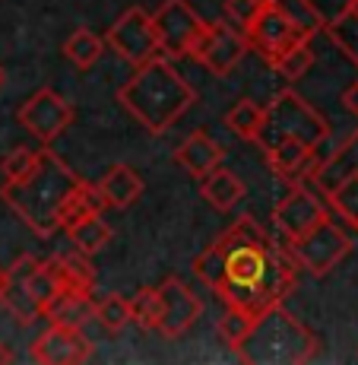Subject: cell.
I'll list each match as a JSON object with an SVG mask.
<instances>
[{"label": "cell", "instance_id": "4fadbf2b", "mask_svg": "<svg viewBox=\"0 0 358 365\" xmlns=\"http://www.w3.org/2000/svg\"><path fill=\"white\" fill-rule=\"evenodd\" d=\"M330 216V210L320 203V197L314 191H307L305 185H295L283 200L273 210L276 229L285 242H298L301 235H307L314 226H320Z\"/></svg>", "mask_w": 358, "mask_h": 365}, {"label": "cell", "instance_id": "ba28073f", "mask_svg": "<svg viewBox=\"0 0 358 365\" xmlns=\"http://www.w3.org/2000/svg\"><path fill=\"white\" fill-rule=\"evenodd\" d=\"M289 245L298 267H305L311 277H327L352 251V238L346 235L342 226H336L333 216H327L320 226H314L307 235H301L298 242H289Z\"/></svg>", "mask_w": 358, "mask_h": 365}, {"label": "cell", "instance_id": "836d02e7", "mask_svg": "<svg viewBox=\"0 0 358 365\" xmlns=\"http://www.w3.org/2000/svg\"><path fill=\"white\" fill-rule=\"evenodd\" d=\"M346 4H349V0H314V6H317L320 16H324V23H330L336 13L346 10Z\"/></svg>", "mask_w": 358, "mask_h": 365}, {"label": "cell", "instance_id": "7402d4cb", "mask_svg": "<svg viewBox=\"0 0 358 365\" xmlns=\"http://www.w3.org/2000/svg\"><path fill=\"white\" fill-rule=\"evenodd\" d=\"M324 32H327V38L358 67V0H349L346 10L336 13L330 23H324Z\"/></svg>", "mask_w": 358, "mask_h": 365}, {"label": "cell", "instance_id": "603a6c76", "mask_svg": "<svg viewBox=\"0 0 358 365\" xmlns=\"http://www.w3.org/2000/svg\"><path fill=\"white\" fill-rule=\"evenodd\" d=\"M67 238L73 242L76 251H83V255H98V251H105V245L111 242V229L108 222L102 220V213H93V216H83V220H76L73 226L64 229Z\"/></svg>", "mask_w": 358, "mask_h": 365}, {"label": "cell", "instance_id": "44dd1931", "mask_svg": "<svg viewBox=\"0 0 358 365\" xmlns=\"http://www.w3.org/2000/svg\"><path fill=\"white\" fill-rule=\"evenodd\" d=\"M54 273H58V286H67V289H95V267L89 261V255L83 251H70V255H58L51 257Z\"/></svg>", "mask_w": 358, "mask_h": 365}, {"label": "cell", "instance_id": "2e32d148", "mask_svg": "<svg viewBox=\"0 0 358 365\" xmlns=\"http://www.w3.org/2000/svg\"><path fill=\"white\" fill-rule=\"evenodd\" d=\"M95 318V296L86 289H67L58 286L48 305L41 308V321L48 324H67V327H86Z\"/></svg>", "mask_w": 358, "mask_h": 365}, {"label": "cell", "instance_id": "9c48e42d", "mask_svg": "<svg viewBox=\"0 0 358 365\" xmlns=\"http://www.w3.org/2000/svg\"><path fill=\"white\" fill-rule=\"evenodd\" d=\"M105 45H111L133 67H139L149 58H156L159 35H156V23H152V13L143 10V6L124 10L121 16L111 23V29L105 32Z\"/></svg>", "mask_w": 358, "mask_h": 365}, {"label": "cell", "instance_id": "484cf974", "mask_svg": "<svg viewBox=\"0 0 358 365\" xmlns=\"http://www.w3.org/2000/svg\"><path fill=\"white\" fill-rule=\"evenodd\" d=\"M279 10L285 13V19L298 29L305 38H314L317 32H324V16L314 6V0H273Z\"/></svg>", "mask_w": 358, "mask_h": 365}, {"label": "cell", "instance_id": "30bf717a", "mask_svg": "<svg viewBox=\"0 0 358 365\" xmlns=\"http://www.w3.org/2000/svg\"><path fill=\"white\" fill-rule=\"evenodd\" d=\"M73 118H76L73 105L48 86L38 89L35 96H29V99L16 108V121L23 124L41 146H51L54 140L73 124Z\"/></svg>", "mask_w": 358, "mask_h": 365}, {"label": "cell", "instance_id": "cb8c5ba5", "mask_svg": "<svg viewBox=\"0 0 358 365\" xmlns=\"http://www.w3.org/2000/svg\"><path fill=\"white\" fill-rule=\"evenodd\" d=\"M102 54H105V38L102 35H95L93 29H76L64 41V58L76 70H93Z\"/></svg>", "mask_w": 358, "mask_h": 365}, {"label": "cell", "instance_id": "d4e9b609", "mask_svg": "<svg viewBox=\"0 0 358 365\" xmlns=\"http://www.w3.org/2000/svg\"><path fill=\"white\" fill-rule=\"evenodd\" d=\"M260 124H263V105H257L251 99H238L228 108V115H226V128L235 133V137L248 140V143H254L257 140Z\"/></svg>", "mask_w": 358, "mask_h": 365}, {"label": "cell", "instance_id": "6da1fadb", "mask_svg": "<svg viewBox=\"0 0 358 365\" xmlns=\"http://www.w3.org/2000/svg\"><path fill=\"white\" fill-rule=\"evenodd\" d=\"M194 277L226 302V308L260 314L295 289L298 261L283 235H270L254 216H241L194 257Z\"/></svg>", "mask_w": 358, "mask_h": 365}, {"label": "cell", "instance_id": "5bb4252c", "mask_svg": "<svg viewBox=\"0 0 358 365\" xmlns=\"http://www.w3.org/2000/svg\"><path fill=\"white\" fill-rule=\"evenodd\" d=\"M156 289H159V327L156 331L168 336V340L184 336L196 324V318L203 314V302L178 277H168Z\"/></svg>", "mask_w": 358, "mask_h": 365}, {"label": "cell", "instance_id": "f546056e", "mask_svg": "<svg viewBox=\"0 0 358 365\" xmlns=\"http://www.w3.org/2000/svg\"><path fill=\"white\" fill-rule=\"evenodd\" d=\"M130 324H139L143 331H156L159 327V289L143 286L133 292L130 299Z\"/></svg>", "mask_w": 358, "mask_h": 365}, {"label": "cell", "instance_id": "ac0fdd59", "mask_svg": "<svg viewBox=\"0 0 358 365\" xmlns=\"http://www.w3.org/2000/svg\"><path fill=\"white\" fill-rule=\"evenodd\" d=\"M222 156H226L222 146L203 130L191 133V137L174 150V163H178L181 168H187L194 178H203V175H209L216 165H222Z\"/></svg>", "mask_w": 358, "mask_h": 365}, {"label": "cell", "instance_id": "8992f818", "mask_svg": "<svg viewBox=\"0 0 358 365\" xmlns=\"http://www.w3.org/2000/svg\"><path fill=\"white\" fill-rule=\"evenodd\" d=\"M58 292V273H54L51 257L23 255L6 267V283L0 305L10 308V314L19 324L41 321V308Z\"/></svg>", "mask_w": 358, "mask_h": 365}, {"label": "cell", "instance_id": "d6a6232c", "mask_svg": "<svg viewBox=\"0 0 358 365\" xmlns=\"http://www.w3.org/2000/svg\"><path fill=\"white\" fill-rule=\"evenodd\" d=\"M257 0H222V13H226V23H231L235 29L244 32V26L254 19L257 13Z\"/></svg>", "mask_w": 358, "mask_h": 365}, {"label": "cell", "instance_id": "277c9868", "mask_svg": "<svg viewBox=\"0 0 358 365\" xmlns=\"http://www.w3.org/2000/svg\"><path fill=\"white\" fill-rule=\"evenodd\" d=\"M320 349V340L305 321L285 312L283 302L270 305L254 318V327L235 349L238 359L251 365H301L311 362Z\"/></svg>", "mask_w": 358, "mask_h": 365}, {"label": "cell", "instance_id": "8d00e7d4", "mask_svg": "<svg viewBox=\"0 0 358 365\" xmlns=\"http://www.w3.org/2000/svg\"><path fill=\"white\" fill-rule=\"evenodd\" d=\"M4 283H6V267H0V299H4Z\"/></svg>", "mask_w": 358, "mask_h": 365}, {"label": "cell", "instance_id": "e575fe53", "mask_svg": "<svg viewBox=\"0 0 358 365\" xmlns=\"http://www.w3.org/2000/svg\"><path fill=\"white\" fill-rule=\"evenodd\" d=\"M342 108L349 111V115L358 121V80L355 83H349L346 89H342Z\"/></svg>", "mask_w": 358, "mask_h": 365}, {"label": "cell", "instance_id": "f1b7e54d", "mask_svg": "<svg viewBox=\"0 0 358 365\" xmlns=\"http://www.w3.org/2000/svg\"><path fill=\"white\" fill-rule=\"evenodd\" d=\"M311 64H314V51H311V41H301V45H295V48H289V51H283L276 61H273V70H276L283 80H289V83H295V80H301V76L311 70Z\"/></svg>", "mask_w": 358, "mask_h": 365}, {"label": "cell", "instance_id": "4dcf8cb0", "mask_svg": "<svg viewBox=\"0 0 358 365\" xmlns=\"http://www.w3.org/2000/svg\"><path fill=\"white\" fill-rule=\"evenodd\" d=\"M254 318L257 314L244 312V308H226V314L219 318V336L222 343L231 349H238L244 343V336L251 334V327H254Z\"/></svg>", "mask_w": 358, "mask_h": 365}, {"label": "cell", "instance_id": "8fae6325", "mask_svg": "<svg viewBox=\"0 0 358 365\" xmlns=\"http://www.w3.org/2000/svg\"><path fill=\"white\" fill-rule=\"evenodd\" d=\"M251 51L248 38H244L241 29H235L231 23L219 19V23H206L203 35L196 38L191 58L196 64H203L209 73L216 76H228L231 70L244 61V54Z\"/></svg>", "mask_w": 358, "mask_h": 365}, {"label": "cell", "instance_id": "d6986e66", "mask_svg": "<svg viewBox=\"0 0 358 365\" xmlns=\"http://www.w3.org/2000/svg\"><path fill=\"white\" fill-rule=\"evenodd\" d=\"M200 194L206 203H213L216 210H222V213H228L231 207H238V203L244 200V194H248V187H244V181L238 178L231 168H222L216 165L209 175H203L200 178Z\"/></svg>", "mask_w": 358, "mask_h": 365}, {"label": "cell", "instance_id": "7c38bea8", "mask_svg": "<svg viewBox=\"0 0 358 365\" xmlns=\"http://www.w3.org/2000/svg\"><path fill=\"white\" fill-rule=\"evenodd\" d=\"M244 38H248L251 51L260 54L266 64H273L279 54L289 51V48H295V45H301V41H311L295 29L289 19H285V13L279 10L273 0L257 6L254 19L244 26Z\"/></svg>", "mask_w": 358, "mask_h": 365}, {"label": "cell", "instance_id": "52a82bcc", "mask_svg": "<svg viewBox=\"0 0 358 365\" xmlns=\"http://www.w3.org/2000/svg\"><path fill=\"white\" fill-rule=\"evenodd\" d=\"M159 35V54H165L168 61L191 58L196 38L206 29V19L194 10L187 0H165L152 16Z\"/></svg>", "mask_w": 358, "mask_h": 365}, {"label": "cell", "instance_id": "f35d334b", "mask_svg": "<svg viewBox=\"0 0 358 365\" xmlns=\"http://www.w3.org/2000/svg\"><path fill=\"white\" fill-rule=\"evenodd\" d=\"M0 83H4V70H0Z\"/></svg>", "mask_w": 358, "mask_h": 365}, {"label": "cell", "instance_id": "9a60e30c", "mask_svg": "<svg viewBox=\"0 0 358 365\" xmlns=\"http://www.w3.org/2000/svg\"><path fill=\"white\" fill-rule=\"evenodd\" d=\"M89 356H93V340L83 334V327L48 324V331L32 343V359L41 365H80Z\"/></svg>", "mask_w": 358, "mask_h": 365}, {"label": "cell", "instance_id": "5b68a950", "mask_svg": "<svg viewBox=\"0 0 358 365\" xmlns=\"http://www.w3.org/2000/svg\"><path fill=\"white\" fill-rule=\"evenodd\" d=\"M283 140H301L314 150H320L330 140V121L314 105L301 99L295 89H283V93L273 96L270 105H263V124L254 143L260 150H270Z\"/></svg>", "mask_w": 358, "mask_h": 365}, {"label": "cell", "instance_id": "ffe728a7", "mask_svg": "<svg viewBox=\"0 0 358 365\" xmlns=\"http://www.w3.org/2000/svg\"><path fill=\"white\" fill-rule=\"evenodd\" d=\"M105 210H108V203H105L102 191H98V185L80 181V185L73 187V194L64 200V207H60L58 226H60V232H64V229L73 226L76 220H83V216H93V213H105Z\"/></svg>", "mask_w": 358, "mask_h": 365}, {"label": "cell", "instance_id": "e0dca14e", "mask_svg": "<svg viewBox=\"0 0 358 365\" xmlns=\"http://www.w3.org/2000/svg\"><path fill=\"white\" fill-rule=\"evenodd\" d=\"M95 185H98V191H102L105 203L115 210H124V207H130V203H137L146 191L143 175H139L137 168L124 165V163H117L111 172H105Z\"/></svg>", "mask_w": 358, "mask_h": 365}, {"label": "cell", "instance_id": "4316f807", "mask_svg": "<svg viewBox=\"0 0 358 365\" xmlns=\"http://www.w3.org/2000/svg\"><path fill=\"white\" fill-rule=\"evenodd\" d=\"M95 324L105 334H121L130 324V299L124 296H105L95 299Z\"/></svg>", "mask_w": 358, "mask_h": 365}, {"label": "cell", "instance_id": "83f0119b", "mask_svg": "<svg viewBox=\"0 0 358 365\" xmlns=\"http://www.w3.org/2000/svg\"><path fill=\"white\" fill-rule=\"evenodd\" d=\"M327 200H330V207H333L336 216H342L349 226L358 229V168L349 172L346 178L327 194Z\"/></svg>", "mask_w": 358, "mask_h": 365}, {"label": "cell", "instance_id": "1f68e13d", "mask_svg": "<svg viewBox=\"0 0 358 365\" xmlns=\"http://www.w3.org/2000/svg\"><path fill=\"white\" fill-rule=\"evenodd\" d=\"M35 159H38V150H29V146H16L13 153H6V156L0 159V175H4V181L23 178L35 165Z\"/></svg>", "mask_w": 358, "mask_h": 365}, {"label": "cell", "instance_id": "74e56055", "mask_svg": "<svg viewBox=\"0 0 358 365\" xmlns=\"http://www.w3.org/2000/svg\"><path fill=\"white\" fill-rule=\"evenodd\" d=\"M257 4H270V0H257Z\"/></svg>", "mask_w": 358, "mask_h": 365}, {"label": "cell", "instance_id": "7a4b0ae2", "mask_svg": "<svg viewBox=\"0 0 358 365\" xmlns=\"http://www.w3.org/2000/svg\"><path fill=\"white\" fill-rule=\"evenodd\" d=\"M80 181L83 178L64 163V159L54 156L51 146H41L35 165L23 175V178L4 181L0 197H4L6 207H10L35 235L51 238L54 232H60L58 213Z\"/></svg>", "mask_w": 358, "mask_h": 365}, {"label": "cell", "instance_id": "3957f363", "mask_svg": "<svg viewBox=\"0 0 358 365\" xmlns=\"http://www.w3.org/2000/svg\"><path fill=\"white\" fill-rule=\"evenodd\" d=\"M117 102L149 133H165L187 115L196 93L165 54H156L133 70L130 80L117 89Z\"/></svg>", "mask_w": 358, "mask_h": 365}, {"label": "cell", "instance_id": "d590c367", "mask_svg": "<svg viewBox=\"0 0 358 365\" xmlns=\"http://www.w3.org/2000/svg\"><path fill=\"white\" fill-rule=\"evenodd\" d=\"M13 359H16V356H13V349H10V346H6V343H4V340H0V365L13 362Z\"/></svg>", "mask_w": 358, "mask_h": 365}]
</instances>
